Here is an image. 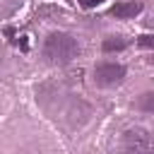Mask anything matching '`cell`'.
<instances>
[{
    "mask_svg": "<svg viewBox=\"0 0 154 154\" xmlns=\"http://www.w3.org/2000/svg\"><path fill=\"white\" fill-rule=\"evenodd\" d=\"M79 55V43L72 34L65 31H53L43 41V58L53 65H65Z\"/></svg>",
    "mask_w": 154,
    "mask_h": 154,
    "instance_id": "6da1fadb",
    "label": "cell"
},
{
    "mask_svg": "<svg viewBox=\"0 0 154 154\" xmlns=\"http://www.w3.org/2000/svg\"><path fill=\"white\" fill-rule=\"evenodd\" d=\"M125 154H154V128H130L123 135Z\"/></svg>",
    "mask_w": 154,
    "mask_h": 154,
    "instance_id": "7a4b0ae2",
    "label": "cell"
},
{
    "mask_svg": "<svg viewBox=\"0 0 154 154\" xmlns=\"http://www.w3.org/2000/svg\"><path fill=\"white\" fill-rule=\"evenodd\" d=\"M125 79V67L120 63H99L94 67V82L99 87H116Z\"/></svg>",
    "mask_w": 154,
    "mask_h": 154,
    "instance_id": "3957f363",
    "label": "cell"
},
{
    "mask_svg": "<svg viewBox=\"0 0 154 154\" xmlns=\"http://www.w3.org/2000/svg\"><path fill=\"white\" fill-rule=\"evenodd\" d=\"M140 12H142V2H137V0H120V2L111 5V10H108V14L116 19H132Z\"/></svg>",
    "mask_w": 154,
    "mask_h": 154,
    "instance_id": "277c9868",
    "label": "cell"
},
{
    "mask_svg": "<svg viewBox=\"0 0 154 154\" xmlns=\"http://www.w3.org/2000/svg\"><path fill=\"white\" fill-rule=\"evenodd\" d=\"M123 48H125V38L123 36H108V38H103V51L106 53L123 51Z\"/></svg>",
    "mask_w": 154,
    "mask_h": 154,
    "instance_id": "5b68a950",
    "label": "cell"
},
{
    "mask_svg": "<svg viewBox=\"0 0 154 154\" xmlns=\"http://www.w3.org/2000/svg\"><path fill=\"white\" fill-rule=\"evenodd\" d=\"M137 106L144 111V113H154V91H147L137 99Z\"/></svg>",
    "mask_w": 154,
    "mask_h": 154,
    "instance_id": "8992f818",
    "label": "cell"
},
{
    "mask_svg": "<svg viewBox=\"0 0 154 154\" xmlns=\"http://www.w3.org/2000/svg\"><path fill=\"white\" fill-rule=\"evenodd\" d=\"M137 43H140L142 48H154V34H142V36H137Z\"/></svg>",
    "mask_w": 154,
    "mask_h": 154,
    "instance_id": "52a82bcc",
    "label": "cell"
},
{
    "mask_svg": "<svg viewBox=\"0 0 154 154\" xmlns=\"http://www.w3.org/2000/svg\"><path fill=\"white\" fill-rule=\"evenodd\" d=\"M77 2H79L82 7H99L103 0H77Z\"/></svg>",
    "mask_w": 154,
    "mask_h": 154,
    "instance_id": "ba28073f",
    "label": "cell"
},
{
    "mask_svg": "<svg viewBox=\"0 0 154 154\" xmlns=\"http://www.w3.org/2000/svg\"><path fill=\"white\" fill-rule=\"evenodd\" d=\"M149 63H152V65H154V55H152V58H149Z\"/></svg>",
    "mask_w": 154,
    "mask_h": 154,
    "instance_id": "9c48e42d",
    "label": "cell"
}]
</instances>
